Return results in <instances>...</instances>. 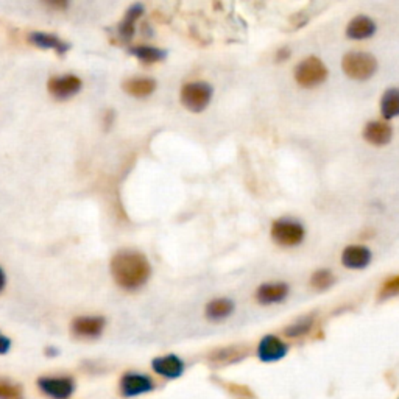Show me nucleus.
<instances>
[{
  "label": "nucleus",
  "instance_id": "f257e3e1",
  "mask_svg": "<svg viewBox=\"0 0 399 399\" xmlns=\"http://www.w3.org/2000/svg\"><path fill=\"white\" fill-rule=\"evenodd\" d=\"M111 275L125 290H136L149 281L151 267L147 257L139 251L124 250L115 253L111 259Z\"/></svg>",
  "mask_w": 399,
  "mask_h": 399
},
{
  "label": "nucleus",
  "instance_id": "f03ea898",
  "mask_svg": "<svg viewBox=\"0 0 399 399\" xmlns=\"http://www.w3.org/2000/svg\"><path fill=\"white\" fill-rule=\"evenodd\" d=\"M342 69L348 78L365 82L376 73L378 61L371 53L349 52L342 59Z\"/></svg>",
  "mask_w": 399,
  "mask_h": 399
},
{
  "label": "nucleus",
  "instance_id": "7ed1b4c3",
  "mask_svg": "<svg viewBox=\"0 0 399 399\" xmlns=\"http://www.w3.org/2000/svg\"><path fill=\"white\" fill-rule=\"evenodd\" d=\"M214 89L206 82H192L183 86L180 100L183 106L189 109L190 113H201L210 106L212 100Z\"/></svg>",
  "mask_w": 399,
  "mask_h": 399
},
{
  "label": "nucleus",
  "instance_id": "20e7f679",
  "mask_svg": "<svg viewBox=\"0 0 399 399\" xmlns=\"http://www.w3.org/2000/svg\"><path fill=\"white\" fill-rule=\"evenodd\" d=\"M272 239L279 247H298L304 241V226L293 219H278L272 225Z\"/></svg>",
  "mask_w": 399,
  "mask_h": 399
},
{
  "label": "nucleus",
  "instance_id": "39448f33",
  "mask_svg": "<svg viewBox=\"0 0 399 399\" xmlns=\"http://www.w3.org/2000/svg\"><path fill=\"white\" fill-rule=\"evenodd\" d=\"M328 78V69L323 61L317 57H309L303 61L295 69V80L303 88H314L322 84Z\"/></svg>",
  "mask_w": 399,
  "mask_h": 399
},
{
  "label": "nucleus",
  "instance_id": "423d86ee",
  "mask_svg": "<svg viewBox=\"0 0 399 399\" xmlns=\"http://www.w3.org/2000/svg\"><path fill=\"white\" fill-rule=\"evenodd\" d=\"M38 385L46 396L52 399H69L75 390V382L72 378L53 376L38 379Z\"/></svg>",
  "mask_w": 399,
  "mask_h": 399
},
{
  "label": "nucleus",
  "instance_id": "0eeeda50",
  "mask_svg": "<svg viewBox=\"0 0 399 399\" xmlns=\"http://www.w3.org/2000/svg\"><path fill=\"white\" fill-rule=\"evenodd\" d=\"M155 390V382L150 376L142 373H127L120 379V391L125 398L145 395Z\"/></svg>",
  "mask_w": 399,
  "mask_h": 399
},
{
  "label": "nucleus",
  "instance_id": "6e6552de",
  "mask_svg": "<svg viewBox=\"0 0 399 399\" xmlns=\"http://www.w3.org/2000/svg\"><path fill=\"white\" fill-rule=\"evenodd\" d=\"M288 353V345L281 340L278 335L268 334L263 337L257 345V358L259 360L266 362V364H272V362H278L284 359Z\"/></svg>",
  "mask_w": 399,
  "mask_h": 399
},
{
  "label": "nucleus",
  "instance_id": "1a4fd4ad",
  "mask_svg": "<svg viewBox=\"0 0 399 399\" xmlns=\"http://www.w3.org/2000/svg\"><path fill=\"white\" fill-rule=\"evenodd\" d=\"M82 80L75 75H64V77H53L48 80L47 89L58 100H66L72 95L78 94L82 91Z\"/></svg>",
  "mask_w": 399,
  "mask_h": 399
},
{
  "label": "nucleus",
  "instance_id": "9d476101",
  "mask_svg": "<svg viewBox=\"0 0 399 399\" xmlns=\"http://www.w3.org/2000/svg\"><path fill=\"white\" fill-rule=\"evenodd\" d=\"M105 318L103 317H78L72 322V334L80 339H97L105 329Z\"/></svg>",
  "mask_w": 399,
  "mask_h": 399
},
{
  "label": "nucleus",
  "instance_id": "9b49d317",
  "mask_svg": "<svg viewBox=\"0 0 399 399\" xmlns=\"http://www.w3.org/2000/svg\"><path fill=\"white\" fill-rule=\"evenodd\" d=\"M151 368H153V371L165 379H178L183 376L186 365H184L183 359L178 358V355L167 354V355H163V358L153 359Z\"/></svg>",
  "mask_w": 399,
  "mask_h": 399
},
{
  "label": "nucleus",
  "instance_id": "f8f14e48",
  "mask_svg": "<svg viewBox=\"0 0 399 399\" xmlns=\"http://www.w3.org/2000/svg\"><path fill=\"white\" fill-rule=\"evenodd\" d=\"M288 297V284L286 282H266L256 292V301L263 306L282 303Z\"/></svg>",
  "mask_w": 399,
  "mask_h": 399
},
{
  "label": "nucleus",
  "instance_id": "ddd939ff",
  "mask_svg": "<svg viewBox=\"0 0 399 399\" xmlns=\"http://www.w3.org/2000/svg\"><path fill=\"white\" fill-rule=\"evenodd\" d=\"M371 251L364 245H349L342 253V263L349 270H362L370 266Z\"/></svg>",
  "mask_w": 399,
  "mask_h": 399
},
{
  "label": "nucleus",
  "instance_id": "4468645a",
  "mask_svg": "<svg viewBox=\"0 0 399 399\" xmlns=\"http://www.w3.org/2000/svg\"><path fill=\"white\" fill-rule=\"evenodd\" d=\"M393 138V128L387 122L371 120L364 128V139L374 147H384Z\"/></svg>",
  "mask_w": 399,
  "mask_h": 399
},
{
  "label": "nucleus",
  "instance_id": "2eb2a0df",
  "mask_svg": "<svg viewBox=\"0 0 399 399\" xmlns=\"http://www.w3.org/2000/svg\"><path fill=\"white\" fill-rule=\"evenodd\" d=\"M374 33H376V24L368 16H355L354 19L349 21L346 27V36L349 39H368Z\"/></svg>",
  "mask_w": 399,
  "mask_h": 399
},
{
  "label": "nucleus",
  "instance_id": "dca6fc26",
  "mask_svg": "<svg viewBox=\"0 0 399 399\" xmlns=\"http://www.w3.org/2000/svg\"><path fill=\"white\" fill-rule=\"evenodd\" d=\"M28 42L39 48H52L59 55H64L69 50L71 46L67 42L61 41L57 35L53 33H44V32H33L28 35Z\"/></svg>",
  "mask_w": 399,
  "mask_h": 399
},
{
  "label": "nucleus",
  "instance_id": "f3484780",
  "mask_svg": "<svg viewBox=\"0 0 399 399\" xmlns=\"http://www.w3.org/2000/svg\"><path fill=\"white\" fill-rule=\"evenodd\" d=\"M142 15H144V7L140 3H134L127 10L125 17L122 19V22L118 27V33L122 39L130 41L133 38L134 32H136V26H134V24H136V21Z\"/></svg>",
  "mask_w": 399,
  "mask_h": 399
},
{
  "label": "nucleus",
  "instance_id": "a211bd4d",
  "mask_svg": "<svg viewBox=\"0 0 399 399\" xmlns=\"http://www.w3.org/2000/svg\"><path fill=\"white\" fill-rule=\"evenodd\" d=\"M248 348L245 346H228V348H220L217 351L210 354V360L216 365H228L234 364L247 358Z\"/></svg>",
  "mask_w": 399,
  "mask_h": 399
},
{
  "label": "nucleus",
  "instance_id": "6ab92c4d",
  "mask_svg": "<svg viewBox=\"0 0 399 399\" xmlns=\"http://www.w3.org/2000/svg\"><path fill=\"white\" fill-rule=\"evenodd\" d=\"M234 312V303L230 298H216L206 306V318L210 322H223Z\"/></svg>",
  "mask_w": 399,
  "mask_h": 399
},
{
  "label": "nucleus",
  "instance_id": "aec40b11",
  "mask_svg": "<svg viewBox=\"0 0 399 399\" xmlns=\"http://www.w3.org/2000/svg\"><path fill=\"white\" fill-rule=\"evenodd\" d=\"M156 89V82L153 78H130L124 83V91L128 94L136 97V98H144L151 95Z\"/></svg>",
  "mask_w": 399,
  "mask_h": 399
},
{
  "label": "nucleus",
  "instance_id": "412c9836",
  "mask_svg": "<svg viewBox=\"0 0 399 399\" xmlns=\"http://www.w3.org/2000/svg\"><path fill=\"white\" fill-rule=\"evenodd\" d=\"M380 113H382L384 119L390 120L399 115V89L390 88L384 92L382 98H380Z\"/></svg>",
  "mask_w": 399,
  "mask_h": 399
},
{
  "label": "nucleus",
  "instance_id": "4be33fe9",
  "mask_svg": "<svg viewBox=\"0 0 399 399\" xmlns=\"http://www.w3.org/2000/svg\"><path fill=\"white\" fill-rule=\"evenodd\" d=\"M130 53L133 57H136L139 61H142L145 64H151V63H158V61H163L167 53L163 48L158 47H151V46H138V47H131Z\"/></svg>",
  "mask_w": 399,
  "mask_h": 399
},
{
  "label": "nucleus",
  "instance_id": "5701e85b",
  "mask_svg": "<svg viewBox=\"0 0 399 399\" xmlns=\"http://www.w3.org/2000/svg\"><path fill=\"white\" fill-rule=\"evenodd\" d=\"M314 324H315L314 317L312 315L303 317V318H299L298 322H295L293 324H290L288 328H286L284 335L288 337V339H299V337L309 334L310 329L314 328Z\"/></svg>",
  "mask_w": 399,
  "mask_h": 399
},
{
  "label": "nucleus",
  "instance_id": "b1692460",
  "mask_svg": "<svg viewBox=\"0 0 399 399\" xmlns=\"http://www.w3.org/2000/svg\"><path fill=\"white\" fill-rule=\"evenodd\" d=\"M334 282H335L334 273L326 268L317 270V272L312 275V278H310V286L314 287L315 290H320V292L328 290L329 287H333Z\"/></svg>",
  "mask_w": 399,
  "mask_h": 399
},
{
  "label": "nucleus",
  "instance_id": "393cba45",
  "mask_svg": "<svg viewBox=\"0 0 399 399\" xmlns=\"http://www.w3.org/2000/svg\"><path fill=\"white\" fill-rule=\"evenodd\" d=\"M398 295H399V275L390 276L389 279L384 281V284L379 288L378 298L380 301H385V299L398 297Z\"/></svg>",
  "mask_w": 399,
  "mask_h": 399
},
{
  "label": "nucleus",
  "instance_id": "a878e982",
  "mask_svg": "<svg viewBox=\"0 0 399 399\" xmlns=\"http://www.w3.org/2000/svg\"><path fill=\"white\" fill-rule=\"evenodd\" d=\"M0 399H24V393L19 385L0 379Z\"/></svg>",
  "mask_w": 399,
  "mask_h": 399
},
{
  "label": "nucleus",
  "instance_id": "bb28decb",
  "mask_svg": "<svg viewBox=\"0 0 399 399\" xmlns=\"http://www.w3.org/2000/svg\"><path fill=\"white\" fill-rule=\"evenodd\" d=\"M10 348H11V340L7 335H3L2 333H0V355L7 354L10 351Z\"/></svg>",
  "mask_w": 399,
  "mask_h": 399
},
{
  "label": "nucleus",
  "instance_id": "cd10ccee",
  "mask_svg": "<svg viewBox=\"0 0 399 399\" xmlns=\"http://www.w3.org/2000/svg\"><path fill=\"white\" fill-rule=\"evenodd\" d=\"M288 55H290V52H288V48H279V52L278 55H276V59H281V61H284L288 58Z\"/></svg>",
  "mask_w": 399,
  "mask_h": 399
},
{
  "label": "nucleus",
  "instance_id": "c85d7f7f",
  "mask_svg": "<svg viewBox=\"0 0 399 399\" xmlns=\"http://www.w3.org/2000/svg\"><path fill=\"white\" fill-rule=\"evenodd\" d=\"M5 286H7V276H5V272L2 268H0V293L3 292Z\"/></svg>",
  "mask_w": 399,
  "mask_h": 399
},
{
  "label": "nucleus",
  "instance_id": "c756f323",
  "mask_svg": "<svg viewBox=\"0 0 399 399\" xmlns=\"http://www.w3.org/2000/svg\"><path fill=\"white\" fill-rule=\"evenodd\" d=\"M48 355H57L58 354V351L55 348H47V351H46Z\"/></svg>",
  "mask_w": 399,
  "mask_h": 399
}]
</instances>
